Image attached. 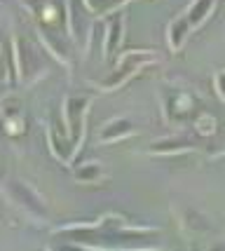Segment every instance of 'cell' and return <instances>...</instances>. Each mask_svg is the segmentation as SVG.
<instances>
[{
  "mask_svg": "<svg viewBox=\"0 0 225 251\" xmlns=\"http://www.w3.org/2000/svg\"><path fill=\"white\" fill-rule=\"evenodd\" d=\"M218 0H193L183 12H178L172 22L167 24V47L169 52L178 54L183 47L188 45L190 35L200 31L204 24L209 22V17L216 12Z\"/></svg>",
  "mask_w": 225,
  "mask_h": 251,
  "instance_id": "1",
  "label": "cell"
},
{
  "mask_svg": "<svg viewBox=\"0 0 225 251\" xmlns=\"http://www.w3.org/2000/svg\"><path fill=\"white\" fill-rule=\"evenodd\" d=\"M2 197L12 209H17L19 214L38 221V223H47V219H50V207L45 202L43 193L24 178L7 176L2 181Z\"/></svg>",
  "mask_w": 225,
  "mask_h": 251,
  "instance_id": "2",
  "label": "cell"
},
{
  "mask_svg": "<svg viewBox=\"0 0 225 251\" xmlns=\"http://www.w3.org/2000/svg\"><path fill=\"white\" fill-rule=\"evenodd\" d=\"M160 52L155 50H143V47H136V50H127L118 56L115 61V68L110 71V75H106L101 82H97L99 92H115V89L125 87L131 77H136L141 71H146L148 66L160 64Z\"/></svg>",
  "mask_w": 225,
  "mask_h": 251,
  "instance_id": "3",
  "label": "cell"
},
{
  "mask_svg": "<svg viewBox=\"0 0 225 251\" xmlns=\"http://www.w3.org/2000/svg\"><path fill=\"white\" fill-rule=\"evenodd\" d=\"M12 59L17 68V80L24 87H31L47 75V66L43 61L40 47L31 43L28 38H19V35L12 38Z\"/></svg>",
  "mask_w": 225,
  "mask_h": 251,
  "instance_id": "4",
  "label": "cell"
},
{
  "mask_svg": "<svg viewBox=\"0 0 225 251\" xmlns=\"http://www.w3.org/2000/svg\"><path fill=\"white\" fill-rule=\"evenodd\" d=\"M92 108V97L87 94H66L61 101V120L66 139L80 153L87 136V113Z\"/></svg>",
  "mask_w": 225,
  "mask_h": 251,
  "instance_id": "5",
  "label": "cell"
},
{
  "mask_svg": "<svg viewBox=\"0 0 225 251\" xmlns=\"http://www.w3.org/2000/svg\"><path fill=\"white\" fill-rule=\"evenodd\" d=\"M160 108L167 122H181L185 120L195 108L197 99L190 89L176 87V85H162L160 87Z\"/></svg>",
  "mask_w": 225,
  "mask_h": 251,
  "instance_id": "6",
  "label": "cell"
},
{
  "mask_svg": "<svg viewBox=\"0 0 225 251\" xmlns=\"http://www.w3.org/2000/svg\"><path fill=\"white\" fill-rule=\"evenodd\" d=\"M141 127L136 125V120L131 115H113L108 118L97 131V143L101 146H110V143L127 141L131 136H139Z\"/></svg>",
  "mask_w": 225,
  "mask_h": 251,
  "instance_id": "7",
  "label": "cell"
},
{
  "mask_svg": "<svg viewBox=\"0 0 225 251\" xmlns=\"http://www.w3.org/2000/svg\"><path fill=\"white\" fill-rule=\"evenodd\" d=\"M125 14L122 10L113 12L106 17V26H103V43H101V56L103 61H110L115 52L122 47V40H125Z\"/></svg>",
  "mask_w": 225,
  "mask_h": 251,
  "instance_id": "8",
  "label": "cell"
},
{
  "mask_svg": "<svg viewBox=\"0 0 225 251\" xmlns=\"http://www.w3.org/2000/svg\"><path fill=\"white\" fill-rule=\"evenodd\" d=\"M197 151V143L185 136V134H169V136H160L148 146L150 155H157V157H176V155H185Z\"/></svg>",
  "mask_w": 225,
  "mask_h": 251,
  "instance_id": "9",
  "label": "cell"
},
{
  "mask_svg": "<svg viewBox=\"0 0 225 251\" xmlns=\"http://www.w3.org/2000/svg\"><path fill=\"white\" fill-rule=\"evenodd\" d=\"M174 216L178 221V226L190 235H209L214 230L209 216L190 204H174Z\"/></svg>",
  "mask_w": 225,
  "mask_h": 251,
  "instance_id": "10",
  "label": "cell"
},
{
  "mask_svg": "<svg viewBox=\"0 0 225 251\" xmlns=\"http://www.w3.org/2000/svg\"><path fill=\"white\" fill-rule=\"evenodd\" d=\"M0 120H2V129L10 139H17L26 131V120H24V108L19 101L7 97L0 101Z\"/></svg>",
  "mask_w": 225,
  "mask_h": 251,
  "instance_id": "11",
  "label": "cell"
},
{
  "mask_svg": "<svg viewBox=\"0 0 225 251\" xmlns=\"http://www.w3.org/2000/svg\"><path fill=\"white\" fill-rule=\"evenodd\" d=\"M45 139H47V148L54 155V160H59L61 164L71 167L73 160L77 157V151L73 148V143L66 139V134H59L52 122H45Z\"/></svg>",
  "mask_w": 225,
  "mask_h": 251,
  "instance_id": "12",
  "label": "cell"
},
{
  "mask_svg": "<svg viewBox=\"0 0 225 251\" xmlns=\"http://www.w3.org/2000/svg\"><path fill=\"white\" fill-rule=\"evenodd\" d=\"M38 38L40 45L52 54V59H56L66 68L71 66V45L59 35V31H54L52 26H38Z\"/></svg>",
  "mask_w": 225,
  "mask_h": 251,
  "instance_id": "13",
  "label": "cell"
},
{
  "mask_svg": "<svg viewBox=\"0 0 225 251\" xmlns=\"http://www.w3.org/2000/svg\"><path fill=\"white\" fill-rule=\"evenodd\" d=\"M108 176L103 162L99 160H85L77 167H73V178L75 183H85V186H92V183H101Z\"/></svg>",
  "mask_w": 225,
  "mask_h": 251,
  "instance_id": "14",
  "label": "cell"
},
{
  "mask_svg": "<svg viewBox=\"0 0 225 251\" xmlns=\"http://www.w3.org/2000/svg\"><path fill=\"white\" fill-rule=\"evenodd\" d=\"M195 127V134L197 136H202V139H211L216 136V131H218V120H216L214 113H200L193 122Z\"/></svg>",
  "mask_w": 225,
  "mask_h": 251,
  "instance_id": "15",
  "label": "cell"
},
{
  "mask_svg": "<svg viewBox=\"0 0 225 251\" xmlns=\"http://www.w3.org/2000/svg\"><path fill=\"white\" fill-rule=\"evenodd\" d=\"M82 7L97 19H106L108 14L120 10L115 0H82Z\"/></svg>",
  "mask_w": 225,
  "mask_h": 251,
  "instance_id": "16",
  "label": "cell"
},
{
  "mask_svg": "<svg viewBox=\"0 0 225 251\" xmlns=\"http://www.w3.org/2000/svg\"><path fill=\"white\" fill-rule=\"evenodd\" d=\"M59 14H61V10L54 2H50L40 10V24L43 26H59Z\"/></svg>",
  "mask_w": 225,
  "mask_h": 251,
  "instance_id": "17",
  "label": "cell"
},
{
  "mask_svg": "<svg viewBox=\"0 0 225 251\" xmlns=\"http://www.w3.org/2000/svg\"><path fill=\"white\" fill-rule=\"evenodd\" d=\"M214 92L216 97L225 103V68H218L214 73Z\"/></svg>",
  "mask_w": 225,
  "mask_h": 251,
  "instance_id": "18",
  "label": "cell"
},
{
  "mask_svg": "<svg viewBox=\"0 0 225 251\" xmlns=\"http://www.w3.org/2000/svg\"><path fill=\"white\" fill-rule=\"evenodd\" d=\"M10 80H12L10 66H7V61L0 56V85H10Z\"/></svg>",
  "mask_w": 225,
  "mask_h": 251,
  "instance_id": "19",
  "label": "cell"
},
{
  "mask_svg": "<svg viewBox=\"0 0 225 251\" xmlns=\"http://www.w3.org/2000/svg\"><path fill=\"white\" fill-rule=\"evenodd\" d=\"M7 97H12V89L10 85H0V101H5Z\"/></svg>",
  "mask_w": 225,
  "mask_h": 251,
  "instance_id": "20",
  "label": "cell"
},
{
  "mask_svg": "<svg viewBox=\"0 0 225 251\" xmlns=\"http://www.w3.org/2000/svg\"><path fill=\"white\" fill-rule=\"evenodd\" d=\"M115 2H118V7H120V10H125V7H127L129 2H134V0H115Z\"/></svg>",
  "mask_w": 225,
  "mask_h": 251,
  "instance_id": "21",
  "label": "cell"
},
{
  "mask_svg": "<svg viewBox=\"0 0 225 251\" xmlns=\"http://www.w3.org/2000/svg\"><path fill=\"white\" fill-rule=\"evenodd\" d=\"M214 247H216V249H225V237H223V240H218V242H216Z\"/></svg>",
  "mask_w": 225,
  "mask_h": 251,
  "instance_id": "22",
  "label": "cell"
},
{
  "mask_svg": "<svg viewBox=\"0 0 225 251\" xmlns=\"http://www.w3.org/2000/svg\"><path fill=\"white\" fill-rule=\"evenodd\" d=\"M0 54H2V40H0Z\"/></svg>",
  "mask_w": 225,
  "mask_h": 251,
  "instance_id": "23",
  "label": "cell"
}]
</instances>
